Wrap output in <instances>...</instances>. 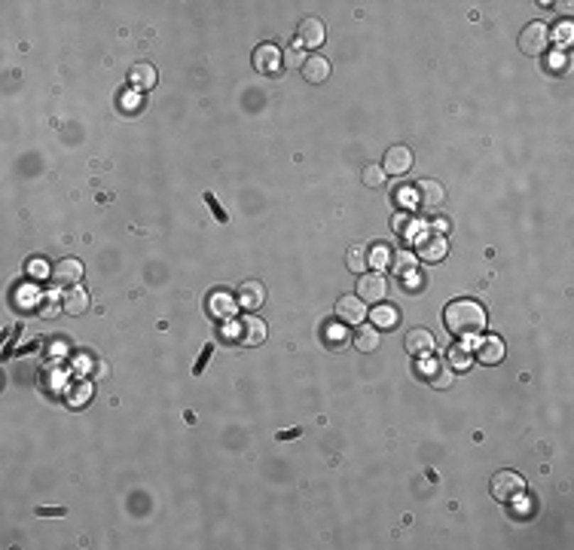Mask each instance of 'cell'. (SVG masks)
Listing matches in <instances>:
<instances>
[{
	"mask_svg": "<svg viewBox=\"0 0 574 550\" xmlns=\"http://www.w3.org/2000/svg\"><path fill=\"white\" fill-rule=\"evenodd\" d=\"M443 321L458 340H474L486 330V309L477 300H453L443 309Z\"/></svg>",
	"mask_w": 574,
	"mask_h": 550,
	"instance_id": "1",
	"label": "cell"
},
{
	"mask_svg": "<svg viewBox=\"0 0 574 550\" xmlns=\"http://www.w3.org/2000/svg\"><path fill=\"white\" fill-rule=\"evenodd\" d=\"M489 489H492V498H495V502L507 505V502H516V498L526 492V480H522L516 471H495Z\"/></svg>",
	"mask_w": 574,
	"mask_h": 550,
	"instance_id": "2",
	"label": "cell"
},
{
	"mask_svg": "<svg viewBox=\"0 0 574 550\" xmlns=\"http://www.w3.org/2000/svg\"><path fill=\"white\" fill-rule=\"evenodd\" d=\"M547 43H550V31L544 22H529L519 31V53L522 55H531V58L544 55Z\"/></svg>",
	"mask_w": 574,
	"mask_h": 550,
	"instance_id": "3",
	"label": "cell"
},
{
	"mask_svg": "<svg viewBox=\"0 0 574 550\" xmlns=\"http://www.w3.org/2000/svg\"><path fill=\"white\" fill-rule=\"evenodd\" d=\"M416 257H422L425 263H440L446 257V242H443V236H437L434 230H425V232H418L416 236Z\"/></svg>",
	"mask_w": 574,
	"mask_h": 550,
	"instance_id": "4",
	"label": "cell"
},
{
	"mask_svg": "<svg viewBox=\"0 0 574 550\" xmlns=\"http://www.w3.org/2000/svg\"><path fill=\"white\" fill-rule=\"evenodd\" d=\"M357 297L364 303H382L388 297V281L379 272H361L357 279Z\"/></svg>",
	"mask_w": 574,
	"mask_h": 550,
	"instance_id": "5",
	"label": "cell"
},
{
	"mask_svg": "<svg viewBox=\"0 0 574 550\" xmlns=\"http://www.w3.org/2000/svg\"><path fill=\"white\" fill-rule=\"evenodd\" d=\"M80 281H83V263H80V260L65 257V260L55 263V269H53V284H55V288L70 291V288H77Z\"/></svg>",
	"mask_w": 574,
	"mask_h": 550,
	"instance_id": "6",
	"label": "cell"
},
{
	"mask_svg": "<svg viewBox=\"0 0 574 550\" xmlns=\"http://www.w3.org/2000/svg\"><path fill=\"white\" fill-rule=\"evenodd\" d=\"M404 345H406V352L413 355V358H428V355H434L437 340H434V333H430V330H425V328H413V330L406 333Z\"/></svg>",
	"mask_w": 574,
	"mask_h": 550,
	"instance_id": "7",
	"label": "cell"
},
{
	"mask_svg": "<svg viewBox=\"0 0 574 550\" xmlns=\"http://www.w3.org/2000/svg\"><path fill=\"white\" fill-rule=\"evenodd\" d=\"M336 318H340L345 328L348 324H357V328H361L364 318H367V303L361 297H340L336 300Z\"/></svg>",
	"mask_w": 574,
	"mask_h": 550,
	"instance_id": "8",
	"label": "cell"
},
{
	"mask_svg": "<svg viewBox=\"0 0 574 550\" xmlns=\"http://www.w3.org/2000/svg\"><path fill=\"white\" fill-rule=\"evenodd\" d=\"M281 65H284V53L275 43L257 46V53H254V68H257L260 74H278Z\"/></svg>",
	"mask_w": 574,
	"mask_h": 550,
	"instance_id": "9",
	"label": "cell"
},
{
	"mask_svg": "<svg viewBox=\"0 0 574 550\" xmlns=\"http://www.w3.org/2000/svg\"><path fill=\"white\" fill-rule=\"evenodd\" d=\"M443 199H446L443 183H437V180H418L416 183V202L425 211H434L437 205H443Z\"/></svg>",
	"mask_w": 574,
	"mask_h": 550,
	"instance_id": "10",
	"label": "cell"
},
{
	"mask_svg": "<svg viewBox=\"0 0 574 550\" xmlns=\"http://www.w3.org/2000/svg\"><path fill=\"white\" fill-rule=\"evenodd\" d=\"M382 168H385V175H406L409 168H413V150L409 147H404V144H397V147H391L385 153V162H382Z\"/></svg>",
	"mask_w": 574,
	"mask_h": 550,
	"instance_id": "11",
	"label": "cell"
},
{
	"mask_svg": "<svg viewBox=\"0 0 574 550\" xmlns=\"http://www.w3.org/2000/svg\"><path fill=\"white\" fill-rule=\"evenodd\" d=\"M235 300H239V306L242 309H248V312H254V309H260V306L266 303V288H263V281H242L239 284V293H235Z\"/></svg>",
	"mask_w": 574,
	"mask_h": 550,
	"instance_id": "12",
	"label": "cell"
},
{
	"mask_svg": "<svg viewBox=\"0 0 574 550\" xmlns=\"http://www.w3.org/2000/svg\"><path fill=\"white\" fill-rule=\"evenodd\" d=\"M235 309H239V300H235L232 293H227V291H214L208 297V312L214 315V318H232Z\"/></svg>",
	"mask_w": 574,
	"mask_h": 550,
	"instance_id": "13",
	"label": "cell"
},
{
	"mask_svg": "<svg viewBox=\"0 0 574 550\" xmlns=\"http://www.w3.org/2000/svg\"><path fill=\"white\" fill-rule=\"evenodd\" d=\"M324 22L321 18H315V16H309V18H303L300 22V43L303 46H309V49H318L324 43Z\"/></svg>",
	"mask_w": 574,
	"mask_h": 550,
	"instance_id": "14",
	"label": "cell"
},
{
	"mask_svg": "<svg viewBox=\"0 0 574 550\" xmlns=\"http://www.w3.org/2000/svg\"><path fill=\"white\" fill-rule=\"evenodd\" d=\"M239 340L244 345H260L266 340V324L260 318H254V315H248L244 321H239Z\"/></svg>",
	"mask_w": 574,
	"mask_h": 550,
	"instance_id": "15",
	"label": "cell"
},
{
	"mask_svg": "<svg viewBox=\"0 0 574 550\" xmlns=\"http://www.w3.org/2000/svg\"><path fill=\"white\" fill-rule=\"evenodd\" d=\"M477 361L480 364H501L504 361V343H501L498 336H486V340L477 345Z\"/></svg>",
	"mask_w": 574,
	"mask_h": 550,
	"instance_id": "16",
	"label": "cell"
},
{
	"mask_svg": "<svg viewBox=\"0 0 574 550\" xmlns=\"http://www.w3.org/2000/svg\"><path fill=\"white\" fill-rule=\"evenodd\" d=\"M129 80H131V86H135V89H141V92H150L153 86H156L159 74H156V68H153V65H147V61H141V65H135V68L129 70Z\"/></svg>",
	"mask_w": 574,
	"mask_h": 550,
	"instance_id": "17",
	"label": "cell"
},
{
	"mask_svg": "<svg viewBox=\"0 0 574 550\" xmlns=\"http://www.w3.org/2000/svg\"><path fill=\"white\" fill-rule=\"evenodd\" d=\"M303 77L309 80V83H324L327 77H330V61H327L324 55H309L303 65Z\"/></svg>",
	"mask_w": 574,
	"mask_h": 550,
	"instance_id": "18",
	"label": "cell"
},
{
	"mask_svg": "<svg viewBox=\"0 0 574 550\" xmlns=\"http://www.w3.org/2000/svg\"><path fill=\"white\" fill-rule=\"evenodd\" d=\"M89 303H92L89 293L77 284V288H70V291L65 293V300H61V309H65L67 315H83V312L89 309Z\"/></svg>",
	"mask_w": 574,
	"mask_h": 550,
	"instance_id": "19",
	"label": "cell"
},
{
	"mask_svg": "<svg viewBox=\"0 0 574 550\" xmlns=\"http://www.w3.org/2000/svg\"><path fill=\"white\" fill-rule=\"evenodd\" d=\"M391 269H394V275H401L406 281V275H416V254L413 251H394Z\"/></svg>",
	"mask_w": 574,
	"mask_h": 550,
	"instance_id": "20",
	"label": "cell"
},
{
	"mask_svg": "<svg viewBox=\"0 0 574 550\" xmlns=\"http://www.w3.org/2000/svg\"><path fill=\"white\" fill-rule=\"evenodd\" d=\"M354 345H357V352H376L379 349V330L370 328V324H361L354 333Z\"/></svg>",
	"mask_w": 574,
	"mask_h": 550,
	"instance_id": "21",
	"label": "cell"
},
{
	"mask_svg": "<svg viewBox=\"0 0 574 550\" xmlns=\"http://www.w3.org/2000/svg\"><path fill=\"white\" fill-rule=\"evenodd\" d=\"M367 263H370V254H367L364 244H352V248H348V254H345V266L352 269L354 275H361V272L367 269Z\"/></svg>",
	"mask_w": 574,
	"mask_h": 550,
	"instance_id": "22",
	"label": "cell"
},
{
	"mask_svg": "<svg viewBox=\"0 0 574 550\" xmlns=\"http://www.w3.org/2000/svg\"><path fill=\"white\" fill-rule=\"evenodd\" d=\"M449 364H453L458 373H467V370H470V364H474L470 345H453V349H449Z\"/></svg>",
	"mask_w": 574,
	"mask_h": 550,
	"instance_id": "23",
	"label": "cell"
},
{
	"mask_svg": "<svg viewBox=\"0 0 574 550\" xmlns=\"http://www.w3.org/2000/svg\"><path fill=\"white\" fill-rule=\"evenodd\" d=\"M370 318H373V324H376V328H385V330H391V328H397V318H401V315H397V309H394V306H376Z\"/></svg>",
	"mask_w": 574,
	"mask_h": 550,
	"instance_id": "24",
	"label": "cell"
},
{
	"mask_svg": "<svg viewBox=\"0 0 574 550\" xmlns=\"http://www.w3.org/2000/svg\"><path fill=\"white\" fill-rule=\"evenodd\" d=\"M391 257H394V251L388 248V244H373L370 248V263L376 269H385L388 263H391Z\"/></svg>",
	"mask_w": 574,
	"mask_h": 550,
	"instance_id": "25",
	"label": "cell"
},
{
	"mask_svg": "<svg viewBox=\"0 0 574 550\" xmlns=\"http://www.w3.org/2000/svg\"><path fill=\"white\" fill-rule=\"evenodd\" d=\"M324 340L330 343V345H336V349H342V345H345V340H348V330H345V324H330V328L324 330Z\"/></svg>",
	"mask_w": 574,
	"mask_h": 550,
	"instance_id": "26",
	"label": "cell"
},
{
	"mask_svg": "<svg viewBox=\"0 0 574 550\" xmlns=\"http://www.w3.org/2000/svg\"><path fill=\"white\" fill-rule=\"evenodd\" d=\"M361 178H364L367 187H382V183H385V168L382 166H364Z\"/></svg>",
	"mask_w": 574,
	"mask_h": 550,
	"instance_id": "27",
	"label": "cell"
},
{
	"mask_svg": "<svg viewBox=\"0 0 574 550\" xmlns=\"http://www.w3.org/2000/svg\"><path fill=\"white\" fill-rule=\"evenodd\" d=\"M430 385H434V389H449V385H453V370H449L446 364H440L437 376H430Z\"/></svg>",
	"mask_w": 574,
	"mask_h": 550,
	"instance_id": "28",
	"label": "cell"
},
{
	"mask_svg": "<svg viewBox=\"0 0 574 550\" xmlns=\"http://www.w3.org/2000/svg\"><path fill=\"white\" fill-rule=\"evenodd\" d=\"M305 58H309V55H303V49H300V46H291V49L284 53L287 68H303V65H305Z\"/></svg>",
	"mask_w": 574,
	"mask_h": 550,
	"instance_id": "29",
	"label": "cell"
},
{
	"mask_svg": "<svg viewBox=\"0 0 574 550\" xmlns=\"http://www.w3.org/2000/svg\"><path fill=\"white\" fill-rule=\"evenodd\" d=\"M394 199L401 202L404 208H416V205H418V202H416V187H401V190H397V196H394Z\"/></svg>",
	"mask_w": 574,
	"mask_h": 550,
	"instance_id": "30",
	"label": "cell"
},
{
	"mask_svg": "<svg viewBox=\"0 0 574 550\" xmlns=\"http://www.w3.org/2000/svg\"><path fill=\"white\" fill-rule=\"evenodd\" d=\"M205 202H208V208H211L214 214H217V220H220V223H227V220H229V217H227V211L220 208V202L214 199V193H205Z\"/></svg>",
	"mask_w": 574,
	"mask_h": 550,
	"instance_id": "31",
	"label": "cell"
},
{
	"mask_svg": "<svg viewBox=\"0 0 574 550\" xmlns=\"http://www.w3.org/2000/svg\"><path fill=\"white\" fill-rule=\"evenodd\" d=\"M211 352H214V343H208V345H205V352L199 355V361H196V376L205 370V364H208V358H211Z\"/></svg>",
	"mask_w": 574,
	"mask_h": 550,
	"instance_id": "32",
	"label": "cell"
},
{
	"mask_svg": "<svg viewBox=\"0 0 574 550\" xmlns=\"http://www.w3.org/2000/svg\"><path fill=\"white\" fill-rule=\"evenodd\" d=\"M31 272H34V279H43V275H49V269H46V260H31V266H28Z\"/></svg>",
	"mask_w": 574,
	"mask_h": 550,
	"instance_id": "33",
	"label": "cell"
},
{
	"mask_svg": "<svg viewBox=\"0 0 574 550\" xmlns=\"http://www.w3.org/2000/svg\"><path fill=\"white\" fill-rule=\"evenodd\" d=\"M430 230H434L437 236H443V232H449V220L446 217H437L434 223H430Z\"/></svg>",
	"mask_w": 574,
	"mask_h": 550,
	"instance_id": "34",
	"label": "cell"
},
{
	"mask_svg": "<svg viewBox=\"0 0 574 550\" xmlns=\"http://www.w3.org/2000/svg\"><path fill=\"white\" fill-rule=\"evenodd\" d=\"M40 517H61L65 514V507H37Z\"/></svg>",
	"mask_w": 574,
	"mask_h": 550,
	"instance_id": "35",
	"label": "cell"
},
{
	"mask_svg": "<svg viewBox=\"0 0 574 550\" xmlns=\"http://www.w3.org/2000/svg\"><path fill=\"white\" fill-rule=\"evenodd\" d=\"M296 434H300V428H293V431H281L278 441H287V437H296Z\"/></svg>",
	"mask_w": 574,
	"mask_h": 550,
	"instance_id": "36",
	"label": "cell"
}]
</instances>
